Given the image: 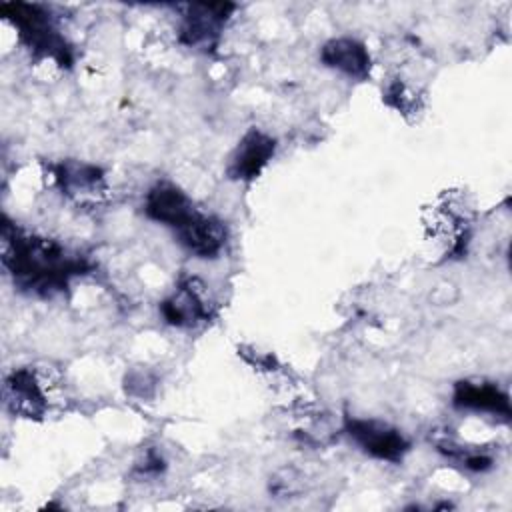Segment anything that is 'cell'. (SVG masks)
I'll list each match as a JSON object with an SVG mask.
<instances>
[{
	"instance_id": "obj_9",
	"label": "cell",
	"mask_w": 512,
	"mask_h": 512,
	"mask_svg": "<svg viewBox=\"0 0 512 512\" xmlns=\"http://www.w3.org/2000/svg\"><path fill=\"white\" fill-rule=\"evenodd\" d=\"M56 182L64 194L78 202L98 200L106 190L100 168L84 162H62L56 166Z\"/></svg>"
},
{
	"instance_id": "obj_10",
	"label": "cell",
	"mask_w": 512,
	"mask_h": 512,
	"mask_svg": "<svg viewBox=\"0 0 512 512\" xmlns=\"http://www.w3.org/2000/svg\"><path fill=\"white\" fill-rule=\"evenodd\" d=\"M320 58L326 66L354 78H366L370 74V54L366 46L354 38H334L326 42Z\"/></svg>"
},
{
	"instance_id": "obj_4",
	"label": "cell",
	"mask_w": 512,
	"mask_h": 512,
	"mask_svg": "<svg viewBox=\"0 0 512 512\" xmlns=\"http://www.w3.org/2000/svg\"><path fill=\"white\" fill-rule=\"evenodd\" d=\"M346 430L366 454L380 460L400 462L410 446L396 428L378 420L352 418L346 422Z\"/></svg>"
},
{
	"instance_id": "obj_1",
	"label": "cell",
	"mask_w": 512,
	"mask_h": 512,
	"mask_svg": "<svg viewBox=\"0 0 512 512\" xmlns=\"http://www.w3.org/2000/svg\"><path fill=\"white\" fill-rule=\"evenodd\" d=\"M2 262L22 290L40 296L60 292L72 276L88 268L82 256L70 254L54 240L26 234L8 220L2 224Z\"/></svg>"
},
{
	"instance_id": "obj_6",
	"label": "cell",
	"mask_w": 512,
	"mask_h": 512,
	"mask_svg": "<svg viewBox=\"0 0 512 512\" xmlns=\"http://www.w3.org/2000/svg\"><path fill=\"white\" fill-rule=\"evenodd\" d=\"M276 142L268 134L250 128L242 140L238 142L230 164H228V176L234 180H252L256 178L262 168L268 164V160L274 156Z\"/></svg>"
},
{
	"instance_id": "obj_8",
	"label": "cell",
	"mask_w": 512,
	"mask_h": 512,
	"mask_svg": "<svg viewBox=\"0 0 512 512\" xmlns=\"http://www.w3.org/2000/svg\"><path fill=\"white\" fill-rule=\"evenodd\" d=\"M176 238L188 252L200 258H214L226 242V230L220 220L198 214L192 222L176 230Z\"/></svg>"
},
{
	"instance_id": "obj_2",
	"label": "cell",
	"mask_w": 512,
	"mask_h": 512,
	"mask_svg": "<svg viewBox=\"0 0 512 512\" xmlns=\"http://www.w3.org/2000/svg\"><path fill=\"white\" fill-rule=\"evenodd\" d=\"M2 14L18 28L20 38L26 42L30 50L54 58L60 66H70V46L60 36L58 28L54 26L44 6L26 2H6L2 4Z\"/></svg>"
},
{
	"instance_id": "obj_13",
	"label": "cell",
	"mask_w": 512,
	"mask_h": 512,
	"mask_svg": "<svg viewBox=\"0 0 512 512\" xmlns=\"http://www.w3.org/2000/svg\"><path fill=\"white\" fill-rule=\"evenodd\" d=\"M464 464H466V468H470V470H474V472H480V470L490 468L492 458L480 456V454H476V456H466V458H464Z\"/></svg>"
},
{
	"instance_id": "obj_12",
	"label": "cell",
	"mask_w": 512,
	"mask_h": 512,
	"mask_svg": "<svg viewBox=\"0 0 512 512\" xmlns=\"http://www.w3.org/2000/svg\"><path fill=\"white\" fill-rule=\"evenodd\" d=\"M196 284L198 280H188L172 298L162 302V314L170 324L192 326L196 320L208 316V308L200 292L202 286L198 288Z\"/></svg>"
},
{
	"instance_id": "obj_7",
	"label": "cell",
	"mask_w": 512,
	"mask_h": 512,
	"mask_svg": "<svg viewBox=\"0 0 512 512\" xmlns=\"http://www.w3.org/2000/svg\"><path fill=\"white\" fill-rule=\"evenodd\" d=\"M6 406L14 414L36 418L46 410V398L40 388V380L30 368L14 370L4 384Z\"/></svg>"
},
{
	"instance_id": "obj_11",
	"label": "cell",
	"mask_w": 512,
	"mask_h": 512,
	"mask_svg": "<svg viewBox=\"0 0 512 512\" xmlns=\"http://www.w3.org/2000/svg\"><path fill=\"white\" fill-rule=\"evenodd\" d=\"M454 406L470 408V410H484L502 416H510V402L508 396L494 384L486 382H458L454 386Z\"/></svg>"
},
{
	"instance_id": "obj_3",
	"label": "cell",
	"mask_w": 512,
	"mask_h": 512,
	"mask_svg": "<svg viewBox=\"0 0 512 512\" xmlns=\"http://www.w3.org/2000/svg\"><path fill=\"white\" fill-rule=\"evenodd\" d=\"M182 14L180 42L186 46H214L234 4L228 2H196L188 4Z\"/></svg>"
},
{
	"instance_id": "obj_5",
	"label": "cell",
	"mask_w": 512,
	"mask_h": 512,
	"mask_svg": "<svg viewBox=\"0 0 512 512\" xmlns=\"http://www.w3.org/2000/svg\"><path fill=\"white\" fill-rule=\"evenodd\" d=\"M144 212L148 218L170 226L174 232L192 222L200 212L194 208L192 200L178 186L170 182H158L150 188L144 202Z\"/></svg>"
}]
</instances>
